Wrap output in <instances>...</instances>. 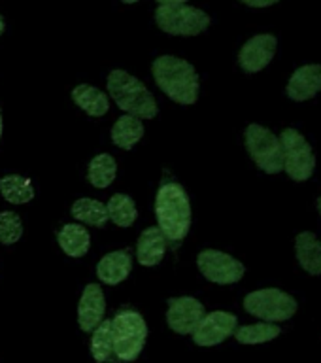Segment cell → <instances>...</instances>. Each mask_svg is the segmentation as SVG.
Masks as SVG:
<instances>
[{"mask_svg": "<svg viewBox=\"0 0 321 363\" xmlns=\"http://www.w3.org/2000/svg\"><path fill=\"white\" fill-rule=\"evenodd\" d=\"M152 72L159 89L174 102L191 106L198 101L201 79L191 62L174 55H161L153 61Z\"/></svg>", "mask_w": 321, "mask_h": 363, "instance_id": "1", "label": "cell"}, {"mask_svg": "<svg viewBox=\"0 0 321 363\" xmlns=\"http://www.w3.org/2000/svg\"><path fill=\"white\" fill-rule=\"evenodd\" d=\"M155 216L159 229L167 240L180 242L191 227V203L187 191L176 182H167L159 187L155 199Z\"/></svg>", "mask_w": 321, "mask_h": 363, "instance_id": "2", "label": "cell"}, {"mask_svg": "<svg viewBox=\"0 0 321 363\" xmlns=\"http://www.w3.org/2000/svg\"><path fill=\"white\" fill-rule=\"evenodd\" d=\"M108 93L125 113L138 119H153L159 113L157 102L144 82L125 70H112L106 79Z\"/></svg>", "mask_w": 321, "mask_h": 363, "instance_id": "3", "label": "cell"}, {"mask_svg": "<svg viewBox=\"0 0 321 363\" xmlns=\"http://www.w3.org/2000/svg\"><path fill=\"white\" fill-rule=\"evenodd\" d=\"M244 311L259 322L282 323L289 322L299 312V301L295 295L282 288H261L249 291L242 301Z\"/></svg>", "mask_w": 321, "mask_h": 363, "instance_id": "4", "label": "cell"}, {"mask_svg": "<svg viewBox=\"0 0 321 363\" xmlns=\"http://www.w3.org/2000/svg\"><path fill=\"white\" fill-rule=\"evenodd\" d=\"M282 146L283 172L297 184H305L316 174L317 157L310 140L297 127H286L278 135Z\"/></svg>", "mask_w": 321, "mask_h": 363, "instance_id": "5", "label": "cell"}, {"mask_svg": "<svg viewBox=\"0 0 321 363\" xmlns=\"http://www.w3.org/2000/svg\"><path fill=\"white\" fill-rule=\"evenodd\" d=\"M244 146L255 167L265 174L276 176L283 170L280 138L269 127L261 123H249L244 130Z\"/></svg>", "mask_w": 321, "mask_h": 363, "instance_id": "6", "label": "cell"}, {"mask_svg": "<svg viewBox=\"0 0 321 363\" xmlns=\"http://www.w3.org/2000/svg\"><path fill=\"white\" fill-rule=\"evenodd\" d=\"M112 333L116 357L119 362H135L146 345V320L135 311H121L112 318Z\"/></svg>", "mask_w": 321, "mask_h": 363, "instance_id": "7", "label": "cell"}, {"mask_svg": "<svg viewBox=\"0 0 321 363\" xmlns=\"http://www.w3.org/2000/svg\"><path fill=\"white\" fill-rule=\"evenodd\" d=\"M157 27L172 36H198L210 27V16L201 8L189 4L159 6L155 10Z\"/></svg>", "mask_w": 321, "mask_h": 363, "instance_id": "8", "label": "cell"}, {"mask_svg": "<svg viewBox=\"0 0 321 363\" xmlns=\"http://www.w3.org/2000/svg\"><path fill=\"white\" fill-rule=\"evenodd\" d=\"M197 267L208 282L220 284V286L240 282L246 274V267L242 261L221 250H203L197 257Z\"/></svg>", "mask_w": 321, "mask_h": 363, "instance_id": "9", "label": "cell"}, {"mask_svg": "<svg viewBox=\"0 0 321 363\" xmlns=\"http://www.w3.org/2000/svg\"><path fill=\"white\" fill-rule=\"evenodd\" d=\"M278 40L276 34L272 33H259L254 34L252 38L244 42V45L238 51V67L242 68L246 74H259L263 72L278 53Z\"/></svg>", "mask_w": 321, "mask_h": 363, "instance_id": "10", "label": "cell"}, {"mask_svg": "<svg viewBox=\"0 0 321 363\" xmlns=\"http://www.w3.org/2000/svg\"><path fill=\"white\" fill-rule=\"evenodd\" d=\"M237 328L238 318L232 312L214 311L210 314H204V318L191 335L195 345L210 348V346H218L221 342H225L229 337L235 335Z\"/></svg>", "mask_w": 321, "mask_h": 363, "instance_id": "11", "label": "cell"}, {"mask_svg": "<svg viewBox=\"0 0 321 363\" xmlns=\"http://www.w3.org/2000/svg\"><path fill=\"white\" fill-rule=\"evenodd\" d=\"M321 93V62H305L289 74L286 96L293 102H308Z\"/></svg>", "mask_w": 321, "mask_h": 363, "instance_id": "12", "label": "cell"}, {"mask_svg": "<svg viewBox=\"0 0 321 363\" xmlns=\"http://www.w3.org/2000/svg\"><path fill=\"white\" fill-rule=\"evenodd\" d=\"M204 314H206V308L195 297H172L169 301L167 322L174 333L191 335L204 318Z\"/></svg>", "mask_w": 321, "mask_h": 363, "instance_id": "13", "label": "cell"}, {"mask_svg": "<svg viewBox=\"0 0 321 363\" xmlns=\"http://www.w3.org/2000/svg\"><path fill=\"white\" fill-rule=\"evenodd\" d=\"M104 312H106V299L101 286L98 284L85 286L78 305V323L81 331L85 333L95 331L96 325L104 320Z\"/></svg>", "mask_w": 321, "mask_h": 363, "instance_id": "14", "label": "cell"}, {"mask_svg": "<svg viewBox=\"0 0 321 363\" xmlns=\"http://www.w3.org/2000/svg\"><path fill=\"white\" fill-rule=\"evenodd\" d=\"M293 254L299 267L310 277H321V238L317 233L305 229L293 238Z\"/></svg>", "mask_w": 321, "mask_h": 363, "instance_id": "15", "label": "cell"}, {"mask_svg": "<svg viewBox=\"0 0 321 363\" xmlns=\"http://www.w3.org/2000/svg\"><path fill=\"white\" fill-rule=\"evenodd\" d=\"M130 271H133V255H130L129 250L110 252L96 265V277L108 286H118L123 280H127Z\"/></svg>", "mask_w": 321, "mask_h": 363, "instance_id": "16", "label": "cell"}, {"mask_svg": "<svg viewBox=\"0 0 321 363\" xmlns=\"http://www.w3.org/2000/svg\"><path fill=\"white\" fill-rule=\"evenodd\" d=\"M167 254V237L159 227H147L142 231L136 244V257L144 267H155Z\"/></svg>", "mask_w": 321, "mask_h": 363, "instance_id": "17", "label": "cell"}, {"mask_svg": "<svg viewBox=\"0 0 321 363\" xmlns=\"http://www.w3.org/2000/svg\"><path fill=\"white\" fill-rule=\"evenodd\" d=\"M282 333V325H278V323L255 322L246 323V325H238L232 337H235L237 342H240V345L259 346L276 340Z\"/></svg>", "mask_w": 321, "mask_h": 363, "instance_id": "18", "label": "cell"}, {"mask_svg": "<svg viewBox=\"0 0 321 363\" xmlns=\"http://www.w3.org/2000/svg\"><path fill=\"white\" fill-rule=\"evenodd\" d=\"M57 240L68 257H84L89 252L91 235L79 223H67L57 235Z\"/></svg>", "mask_w": 321, "mask_h": 363, "instance_id": "19", "label": "cell"}, {"mask_svg": "<svg viewBox=\"0 0 321 363\" xmlns=\"http://www.w3.org/2000/svg\"><path fill=\"white\" fill-rule=\"evenodd\" d=\"M72 101L76 102V106H79L85 113H89L93 118H102L108 112V108H110V101H108L106 93L87 84L74 87Z\"/></svg>", "mask_w": 321, "mask_h": 363, "instance_id": "20", "label": "cell"}, {"mask_svg": "<svg viewBox=\"0 0 321 363\" xmlns=\"http://www.w3.org/2000/svg\"><path fill=\"white\" fill-rule=\"evenodd\" d=\"M110 136L113 144L121 150H133L144 136V123L138 118L125 113L113 123Z\"/></svg>", "mask_w": 321, "mask_h": 363, "instance_id": "21", "label": "cell"}, {"mask_svg": "<svg viewBox=\"0 0 321 363\" xmlns=\"http://www.w3.org/2000/svg\"><path fill=\"white\" fill-rule=\"evenodd\" d=\"M74 220L81 221L85 225L91 227H104L108 223V208L106 204L96 201V199H78L76 203L72 204V210H70Z\"/></svg>", "mask_w": 321, "mask_h": 363, "instance_id": "22", "label": "cell"}, {"mask_svg": "<svg viewBox=\"0 0 321 363\" xmlns=\"http://www.w3.org/2000/svg\"><path fill=\"white\" fill-rule=\"evenodd\" d=\"M118 174V163L110 153H98L91 159L89 170H87V180L91 186L104 189V187L112 186Z\"/></svg>", "mask_w": 321, "mask_h": 363, "instance_id": "23", "label": "cell"}, {"mask_svg": "<svg viewBox=\"0 0 321 363\" xmlns=\"http://www.w3.org/2000/svg\"><path fill=\"white\" fill-rule=\"evenodd\" d=\"M0 193L11 204L30 203L34 199L33 182L19 174H8L0 180Z\"/></svg>", "mask_w": 321, "mask_h": 363, "instance_id": "24", "label": "cell"}, {"mask_svg": "<svg viewBox=\"0 0 321 363\" xmlns=\"http://www.w3.org/2000/svg\"><path fill=\"white\" fill-rule=\"evenodd\" d=\"M108 218L116 223L118 227H130L136 221L138 210H136L135 201L129 195L118 193L113 195L106 204Z\"/></svg>", "mask_w": 321, "mask_h": 363, "instance_id": "25", "label": "cell"}, {"mask_svg": "<svg viewBox=\"0 0 321 363\" xmlns=\"http://www.w3.org/2000/svg\"><path fill=\"white\" fill-rule=\"evenodd\" d=\"M91 356L95 357L98 363L110 362L113 356V333H112V320H102L96 329L93 331L91 339Z\"/></svg>", "mask_w": 321, "mask_h": 363, "instance_id": "26", "label": "cell"}, {"mask_svg": "<svg viewBox=\"0 0 321 363\" xmlns=\"http://www.w3.org/2000/svg\"><path fill=\"white\" fill-rule=\"evenodd\" d=\"M23 237V221L21 218L11 212V210H4L0 212V242L10 246L16 244L19 238Z\"/></svg>", "mask_w": 321, "mask_h": 363, "instance_id": "27", "label": "cell"}, {"mask_svg": "<svg viewBox=\"0 0 321 363\" xmlns=\"http://www.w3.org/2000/svg\"><path fill=\"white\" fill-rule=\"evenodd\" d=\"M244 6L254 8V10H265V8H272V6L280 4L282 0H240Z\"/></svg>", "mask_w": 321, "mask_h": 363, "instance_id": "28", "label": "cell"}, {"mask_svg": "<svg viewBox=\"0 0 321 363\" xmlns=\"http://www.w3.org/2000/svg\"><path fill=\"white\" fill-rule=\"evenodd\" d=\"M159 6H174V4H186L187 0H157Z\"/></svg>", "mask_w": 321, "mask_h": 363, "instance_id": "29", "label": "cell"}, {"mask_svg": "<svg viewBox=\"0 0 321 363\" xmlns=\"http://www.w3.org/2000/svg\"><path fill=\"white\" fill-rule=\"evenodd\" d=\"M316 210H317V214H320V218H321V195L316 199Z\"/></svg>", "mask_w": 321, "mask_h": 363, "instance_id": "30", "label": "cell"}, {"mask_svg": "<svg viewBox=\"0 0 321 363\" xmlns=\"http://www.w3.org/2000/svg\"><path fill=\"white\" fill-rule=\"evenodd\" d=\"M4 28H6V23H4V19H2V16H0V34L4 33Z\"/></svg>", "mask_w": 321, "mask_h": 363, "instance_id": "31", "label": "cell"}, {"mask_svg": "<svg viewBox=\"0 0 321 363\" xmlns=\"http://www.w3.org/2000/svg\"><path fill=\"white\" fill-rule=\"evenodd\" d=\"M123 4H135V2H138V0H121Z\"/></svg>", "mask_w": 321, "mask_h": 363, "instance_id": "32", "label": "cell"}, {"mask_svg": "<svg viewBox=\"0 0 321 363\" xmlns=\"http://www.w3.org/2000/svg\"><path fill=\"white\" fill-rule=\"evenodd\" d=\"M0 138H2V112H0Z\"/></svg>", "mask_w": 321, "mask_h": 363, "instance_id": "33", "label": "cell"}]
</instances>
